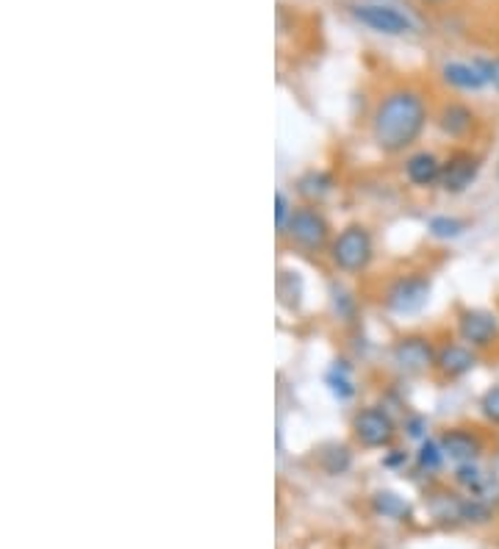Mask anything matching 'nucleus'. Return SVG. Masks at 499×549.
<instances>
[{"mask_svg":"<svg viewBox=\"0 0 499 549\" xmlns=\"http://www.w3.org/2000/svg\"><path fill=\"white\" fill-rule=\"evenodd\" d=\"M427 117L430 109L425 95L411 86H397L386 92L372 111V142L389 156L405 153L419 142Z\"/></svg>","mask_w":499,"mask_h":549,"instance_id":"obj_1","label":"nucleus"},{"mask_svg":"<svg viewBox=\"0 0 499 549\" xmlns=\"http://www.w3.org/2000/svg\"><path fill=\"white\" fill-rule=\"evenodd\" d=\"M375 258V242L372 233L366 231L364 225H347L339 236L330 242V261L333 267L344 272V275H361Z\"/></svg>","mask_w":499,"mask_h":549,"instance_id":"obj_2","label":"nucleus"},{"mask_svg":"<svg viewBox=\"0 0 499 549\" xmlns=\"http://www.w3.org/2000/svg\"><path fill=\"white\" fill-rule=\"evenodd\" d=\"M430 278L422 272H411V275H400L386 286L383 292V305L389 308L391 314H400V317H411L419 314L430 300Z\"/></svg>","mask_w":499,"mask_h":549,"instance_id":"obj_3","label":"nucleus"},{"mask_svg":"<svg viewBox=\"0 0 499 549\" xmlns=\"http://www.w3.org/2000/svg\"><path fill=\"white\" fill-rule=\"evenodd\" d=\"M283 236H289V242L297 244L300 250L317 253V250H322L330 242V225L317 208L300 206L292 211Z\"/></svg>","mask_w":499,"mask_h":549,"instance_id":"obj_4","label":"nucleus"},{"mask_svg":"<svg viewBox=\"0 0 499 549\" xmlns=\"http://www.w3.org/2000/svg\"><path fill=\"white\" fill-rule=\"evenodd\" d=\"M353 433L358 444L366 450H383V447H391V441L397 436V425L389 411H383L378 405H366L355 414Z\"/></svg>","mask_w":499,"mask_h":549,"instance_id":"obj_5","label":"nucleus"},{"mask_svg":"<svg viewBox=\"0 0 499 549\" xmlns=\"http://www.w3.org/2000/svg\"><path fill=\"white\" fill-rule=\"evenodd\" d=\"M436 355H439V350L433 347V342L427 336H419V333L400 336L391 347V361L405 375H422L427 369H433Z\"/></svg>","mask_w":499,"mask_h":549,"instance_id":"obj_6","label":"nucleus"},{"mask_svg":"<svg viewBox=\"0 0 499 549\" xmlns=\"http://www.w3.org/2000/svg\"><path fill=\"white\" fill-rule=\"evenodd\" d=\"M480 170H483V159L477 153H472V150H455L441 164L439 186L447 195H463L480 178Z\"/></svg>","mask_w":499,"mask_h":549,"instance_id":"obj_7","label":"nucleus"},{"mask_svg":"<svg viewBox=\"0 0 499 549\" xmlns=\"http://www.w3.org/2000/svg\"><path fill=\"white\" fill-rule=\"evenodd\" d=\"M353 17L369 31H378L386 37H402V34L414 31V23L408 14H402L394 6H383V3H358V6H353Z\"/></svg>","mask_w":499,"mask_h":549,"instance_id":"obj_8","label":"nucleus"},{"mask_svg":"<svg viewBox=\"0 0 499 549\" xmlns=\"http://www.w3.org/2000/svg\"><path fill=\"white\" fill-rule=\"evenodd\" d=\"M458 336L475 350H488L499 339V317L486 308H466L458 314Z\"/></svg>","mask_w":499,"mask_h":549,"instance_id":"obj_9","label":"nucleus"},{"mask_svg":"<svg viewBox=\"0 0 499 549\" xmlns=\"http://www.w3.org/2000/svg\"><path fill=\"white\" fill-rule=\"evenodd\" d=\"M439 441L444 447V455L455 464H477V458L486 450V441L469 427H450V430L441 433Z\"/></svg>","mask_w":499,"mask_h":549,"instance_id":"obj_10","label":"nucleus"},{"mask_svg":"<svg viewBox=\"0 0 499 549\" xmlns=\"http://www.w3.org/2000/svg\"><path fill=\"white\" fill-rule=\"evenodd\" d=\"M477 366V350L469 344H444L436 355V369L447 380H458L469 375Z\"/></svg>","mask_w":499,"mask_h":549,"instance_id":"obj_11","label":"nucleus"},{"mask_svg":"<svg viewBox=\"0 0 499 549\" xmlns=\"http://www.w3.org/2000/svg\"><path fill=\"white\" fill-rule=\"evenodd\" d=\"M439 131L450 139H466V136L475 131L477 114L475 109H469L466 103H447L439 111Z\"/></svg>","mask_w":499,"mask_h":549,"instance_id":"obj_12","label":"nucleus"},{"mask_svg":"<svg viewBox=\"0 0 499 549\" xmlns=\"http://www.w3.org/2000/svg\"><path fill=\"white\" fill-rule=\"evenodd\" d=\"M441 164L436 153L430 150H419V153H411L405 159V178L419 186V189H427V186H436L441 181Z\"/></svg>","mask_w":499,"mask_h":549,"instance_id":"obj_13","label":"nucleus"},{"mask_svg":"<svg viewBox=\"0 0 499 549\" xmlns=\"http://www.w3.org/2000/svg\"><path fill=\"white\" fill-rule=\"evenodd\" d=\"M441 78H444V84L455 86V89H461V92H480V89H486V78L483 73L477 70V64L472 61H447L444 67H441Z\"/></svg>","mask_w":499,"mask_h":549,"instance_id":"obj_14","label":"nucleus"},{"mask_svg":"<svg viewBox=\"0 0 499 549\" xmlns=\"http://www.w3.org/2000/svg\"><path fill=\"white\" fill-rule=\"evenodd\" d=\"M336 189V181H333V175L325 170H311L300 175V181H297V192L305 197V200H311V203H319V200H325Z\"/></svg>","mask_w":499,"mask_h":549,"instance_id":"obj_15","label":"nucleus"},{"mask_svg":"<svg viewBox=\"0 0 499 549\" xmlns=\"http://www.w3.org/2000/svg\"><path fill=\"white\" fill-rule=\"evenodd\" d=\"M325 386H328V391L336 397V400H339V403L353 400L355 383H353V375H350V366H347V361H336V366H333L328 375H325Z\"/></svg>","mask_w":499,"mask_h":549,"instance_id":"obj_16","label":"nucleus"},{"mask_svg":"<svg viewBox=\"0 0 499 549\" xmlns=\"http://www.w3.org/2000/svg\"><path fill=\"white\" fill-rule=\"evenodd\" d=\"M372 508L380 513V516H386V519H394V522H405L408 516H411V508H408V502L397 497L394 491H378L375 497H372Z\"/></svg>","mask_w":499,"mask_h":549,"instance_id":"obj_17","label":"nucleus"},{"mask_svg":"<svg viewBox=\"0 0 499 549\" xmlns=\"http://www.w3.org/2000/svg\"><path fill=\"white\" fill-rule=\"evenodd\" d=\"M350 464H353V455H350V450L344 444H328L319 452V466L328 475H344L350 469Z\"/></svg>","mask_w":499,"mask_h":549,"instance_id":"obj_18","label":"nucleus"},{"mask_svg":"<svg viewBox=\"0 0 499 549\" xmlns=\"http://www.w3.org/2000/svg\"><path fill=\"white\" fill-rule=\"evenodd\" d=\"M427 231L436 239L452 242V239H461L463 233L469 231V222L461 220V217H450V214H439V217L427 222Z\"/></svg>","mask_w":499,"mask_h":549,"instance_id":"obj_19","label":"nucleus"},{"mask_svg":"<svg viewBox=\"0 0 499 549\" xmlns=\"http://www.w3.org/2000/svg\"><path fill=\"white\" fill-rule=\"evenodd\" d=\"M447 461V455H444V447H441V441L436 439H425L419 444V452H416V466L422 469V472H439L441 466Z\"/></svg>","mask_w":499,"mask_h":549,"instance_id":"obj_20","label":"nucleus"},{"mask_svg":"<svg viewBox=\"0 0 499 549\" xmlns=\"http://www.w3.org/2000/svg\"><path fill=\"white\" fill-rule=\"evenodd\" d=\"M480 414L486 419L488 425L499 427V386H491V389L480 397Z\"/></svg>","mask_w":499,"mask_h":549,"instance_id":"obj_21","label":"nucleus"},{"mask_svg":"<svg viewBox=\"0 0 499 549\" xmlns=\"http://www.w3.org/2000/svg\"><path fill=\"white\" fill-rule=\"evenodd\" d=\"M477 70L483 73L488 86H494L499 92V56H477L475 59Z\"/></svg>","mask_w":499,"mask_h":549,"instance_id":"obj_22","label":"nucleus"},{"mask_svg":"<svg viewBox=\"0 0 499 549\" xmlns=\"http://www.w3.org/2000/svg\"><path fill=\"white\" fill-rule=\"evenodd\" d=\"M294 208L289 206V197L283 195V192H275V228L283 236L286 231V225H289V217H292Z\"/></svg>","mask_w":499,"mask_h":549,"instance_id":"obj_23","label":"nucleus"},{"mask_svg":"<svg viewBox=\"0 0 499 549\" xmlns=\"http://www.w3.org/2000/svg\"><path fill=\"white\" fill-rule=\"evenodd\" d=\"M422 427H425V422H422L419 416H414V419H408V422H405V430H408V436H411V439H422Z\"/></svg>","mask_w":499,"mask_h":549,"instance_id":"obj_24","label":"nucleus"},{"mask_svg":"<svg viewBox=\"0 0 499 549\" xmlns=\"http://www.w3.org/2000/svg\"><path fill=\"white\" fill-rule=\"evenodd\" d=\"M405 461H408V455H405V452L391 450V455L386 458V466H400V464H405Z\"/></svg>","mask_w":499,"mask_h":549,"instance_id":"obj_25","label":"nucleus"},{"mask_svg":"<svg viewBox=\"0 0 499 549\" xmlns=\"http://www.w3.org/2000/svg\"><path fill=\"white\" fill-rule=\"evenodd\" d=\"M419 3H425V6H433V9H439V6H450L452 0H419Z\"/></svg>","mask_w":499,"mask_h":549,"instance_id":"obj_26","label":"nucleus"}]
</instances>
